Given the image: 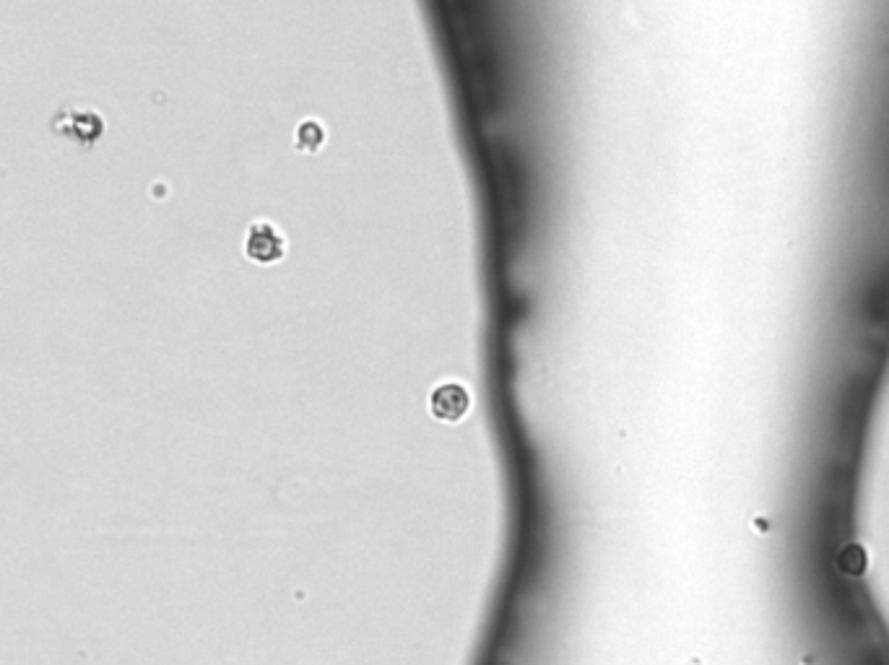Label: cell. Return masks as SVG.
Returning <instances> with one entry per match:
<instances>
[{
    "label": "cell",
    "instance_id": "obj_4",
    "mask_svg": "<svg viewBox=\"0 0 889 665\" xmlns=\"http://www.w3.org/2000/svg\"><path fill=\"white\" fill-rule=\"evenodd\" d=\"M297 143L299 146H302V149H307V151H315L320 146V143H323V128H320L318 123H305V125H299V130H297Z\"/></svg>",
    "mask_w": 889,
    "mask_h": 665
},
{
    "label": "cell",
    "instance_id": "obj_3",
    "mask_svg": "<svg viewBox=\"0 0 889 665\" xmlns=\"http://www.w3.org/2000/svg\"><path fill=\"white\" fill-rule=\"evenodd\" d=\"M60 133L71 136L73 141L94 143L104 133V117L91 107H73L60 115Z\"/></svg>",
    "mask_w": 889,
    "mask_h": 665
},
{
    "label": "cell",
    "instance_id": "obj_2",
    "mask_svg": "<svg viewBox=\"0 0 889 665\" xmlns=\"http://www.w3.org/2000/svg\"><path fill=\"white\" fill-rule=\"evenodd\" d=\"M471 406V395L458 382H445L432 390L429 398V411L440 421H461Z\"/></svg>",
    "mask_w": 889,
    "mask_h": 665
},
{
    "label": "cell",
    "instance_id": "obj_1",
    "mask_svg": "<svg viewBox=\"0 0 889 665\" xmlns=\"http://www.w3.org/2000/svg\"><path fill=\"white\" fill-rule=\"evenodd\" d=\"M245 255L253 263H276L284 258V237L268 221H255L245 234Z\"/></svg>",
    "mask_w": 889,
    "mask_h": 665
}]
</instances>
